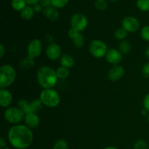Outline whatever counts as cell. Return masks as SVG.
<instances>
[{
  "label": "cell",
  "instance_id": "obj_1",
  "mask_svg": "<svg viewBox=\"0 0 149 149\" xmlns=\"http://www.w3.org/2000/svg\"><path fill=\"white\" fill-rule=\"evenodd\" d=\"M8 140L16 149H26L31 145L33 135L31 129L23 125H16L8 132Z\"/></svg>",
  "mask_w": 149,
  "mask_h": 149
},
{
  "label": "cell",
  "instance_id": "obj_2",
  "mask_svg": "<svg viewBox=\"0 0 149 149\" xmlns=\"http://www.w3.org/2000/svg\"><path fill=\"white\" fill-rule=\"evenodd\" d=\"M36 77L38 83L44 89L53 88L57 84L58 79L56 71L46 65L39 68Z\"/></svg>",
  "mask_w": 149,
  "mask_h": 149
},
{
  "label": "cell",
  "instance_id": "obj_3",
  "mask_svg": "<svg viewBox=\"0 0 149 149\" xmlns=\"http://www.w3.org/2000/svg\"><path fill=\"white\" fill-rule=\"evenodd\" d=\"M16 78L15 68L10 64H4L0 67V87L5 88L13 84Z\"/></svg>",
  "mask_w": 149,
  "mask_h": 149
},
{
  "label": "cell",
  "instance_id": "obj_4",
  "mask_svg": "<svg viewBox=\"0 0 149 149\" xmlns=\"http://www.w3.org/2000/svg\"><path fill=\"white\" fill-rule=\"evenodd\" d=\"M39 99L43 105L49 108H55L59 105L61 98L57 91L53 89H44L40 93Z\"/></svg>",
  "mask_w": 149,
  "mask_h": 149
},
{
  "label": "cell",
  "instance_id": "obj_5",
  "mask_svg": "<svg viewBox=\"0 0 149 149\" xmlns=\"http://www.w3.org/2000/svg\"><path fill=\"white\" fill-rule=\"evenodd\" d=\"M4 116L9 123L18 125L25 119L26 114L18 107H10L4 111Z\"/></svg>",
  "mask_w": 149,
  "mask_h": 149
},
{
  "label": "cell",
  "instance_id": "obj_6",
  "mask_svg": "<svg viewBox=\"0 0 149 149\" xmlns=\"http://www.w3.org/2000/svg\"><path fill=\"white\" fill-rule=\"evenodd\" d=\"M90 54L95 58H102L106 56L108 52V47L104 42L99 39L92 41L89 46Z\"/></svg>",
  "mask_w": 149,
  "mask_h": 149
},
{
  "label": "cell",
  "instance_id": "obj_7",
  "mask_svg": "<svg viewBox=\"0 0 149 149\" xmlns=\"http://www.w3.org/2000/svg\"><path fill=\"white\" fill-rule=\"evenodd\" d=\"M71 25L73 29L81 32L85 30L86 28L87 27L88 20L84 15L81 13H77V14L73 15L71 17Z\"/></svg>",
  "mask_w": 149,
  "mask_h": 149
},
{
  "label": "cell",
  "instance_id": "obj_8",
  "mask_svg": "<svg viewBox=\"0 0 149 149\" xmlns=\"http://www.w3.org/2000/svg\"><path fill=\"white\" fill-rule=\"evenodd\" d=\"M42 51V44L39 39H34L31 41L27 47V55L29 59L33 60L41 55Z\"/></svg>",
  "mask_w": 149,
  "mask_h": 149
},
{
  "label": "cell",
  "instance_id": "obj_9",
  "mask_svg": "<svg viewBox=\"0 0 149 149\" xmlns=\"http://www.w3.org/2000/svg\"><path fill=\"white\" fill-rule=\"evenodd\" d=\"M122 26L127 32H135L139 29L140 22L136 17L128 16L122 20Z\"/></svg>",
  "mask_w": 149,
  "mask_h": 149
},
{
  "label": "cell",
  "instance_id": "obj_10",
  "mask_svg": "<svg viewBox=\"0 0 149 149\" xmlns=\"http://www.w3.org/2000/svg\"><path fill=\"white\" fill-rule=\"evenodd\" d=\"M61 48L58 45L52 43L46 49V55L51 61H56L61 57Z\"/></svg>",
  "mask_w": 149,
  "mask_h": 149
},
{
  "label": "cell",
  "instance_id": "obj_11",
  "mask_svg": "<svg viewBox=\"0 0 149 149\" xmlns=\"http://www.w3.org/2000/svg\"><path fill=\"white\" fill-rule=\"evenodd\" d=\"M108 62L113 65H118L122 60V54L116 49H111L108 51L106 55Z\"/></svg>",
  "mask_w": 149,
  "mask_h": 149
},
{
  "label": "cell",
  "instance_id": "obj_12",
  "mask_svg": "<svg viewBox=\"0 0 149 149\" xmlns=\"http://www.w3.org/2000/svg\"><path fill=\"white\" fill-rule=\"evenodd\" d=\"M125 74V69L122 65H114L108 73V78L111 81H119Z\"/></svg>",
  "mask_w": 149,
  "mask_h": 149
},
{
  "label": "cell",
  "instance_id": "obj_13",
  "mask_svg": "<svg viewBox=\"0 0 149 149\" xmlns=\"http://www.w3.org/2000/svg\"><path fill=\"white\" fill-rule=\"evenodd\" d=\"M13 101V95L5 88L0 90V105L2 108H7L10 106Z\"/></svg>",
  "mask_w": 149,
  "mask_h": 149
},
{
  "label": "cell",
  "instance_id": "obj_14",
  "mask_svg": "<svg viewBox=\"0 0 149 149\" xmlns=\"http://www.w3.org/2000/svg\"><path fill=\"white\" fill-rule=\"evenodd\" d=\"M25 122L26 126L29 127L30 129H34L37 127L40 124V119L36 113H30L26 114Z\"/></svg>",
  "mask_w": 149,
  "mask_h": 149
},
{
  "label": "cell",
  "instance_id": "obj_15",
  "mask_svg": "<svg viewBox=\"0 0 149 149\" xmlns=\"http://www.w3.org/2000/svg\"><path fill=\"white\" fill-rule=\"evenodd\" d=\"M43 13L45 17H47L52 21H55L59 17V13H58V10L53 6L44 9Z\"/></svg>",
  "mask_w": 149,
  "mask_h": 149
},
{
  "label": "cell",
  "instance_id": "obj_16",
  "mask_svg": "<svg viewBox=\"0 0 149 149\" xmlns=\"http://www.w3.org/2000/svg\"><path fill=\"white\" fill-rule=\"evenodd\" d=\"M74 58L71 56V55H68V54H64L61 56V66L65 67V68H71L74 66Z\"/></svg>",
  "mask_w": 149,
  "mask_h": 149
},
{
  "label": "cell",
  "instance_id": "obj_17",
  "mask_svg": "<svg viewBox=\"0 0 149 149\" xmlns=\"http://www.w3.org/2000/svg\"><path fill=\"white\" fill-rule=\"evenodd\" d=\"M35 11L33 8L31 6H26L20 13V16L23 19L26 20H29L34 16Z\"/></svg>",
  "mask_w": 149,
  "mask_h": 149
},
{
  "label": "cell",
  "instance_id": "obj_18",
  "mask_svg": "<svg viewBox=\"0 0 149 149\" xmlns=\"http://www.w3.org/2000/svg\"><path fill=\"white\" fill-rule=\"evenodd\" d=\"M17 107H18L19 109H21V110L24 112L25 114H28V113H31L30 103L28 102L26 100H25V99L22 98L18 100V102H17Z\"/></svg>",
  "mask_w": 149,
  "mask_h": 149
},
{
  "label": "cell",
  "instance_id": "obj_19",
  "mask_svg": "<svg viewBox=\"0 0 149 149\" xmlns=\"http://www.w3.org/2000/svg\"><path fill=\"white\" fill-rule=\"evenodd\" d=\"M26 0H12L11 6L16 11H22L26 7Z\"/></svg>",
  "mask_w": 149,
  "mask_h": 149
},
{
  "label": "cell",
  "instance_id": "obj_20",
  "mask_svg": "<svg viewBox=\"0 0 149 149\" xmlns=\"http://www.w3.org/2000/svg\"><path fill=\"white\" fill-rule=\"evenodd\" d=\"M42 102L41 101V100L39 98L35 99V100H32L31 102H30V106H31V113H37L42 107Z\"/></svg>",
  "mask_w": 149,
  "mask_h": 149
},
{
  "label": "cell",
  "instance_id": "obj_21",
  "mask_svg": "<svg viewBox=\"0 0 149 149\" xmlns=\"http://www.w3.org/2000/svg\"><path fill=\"white\" fill-rule=\"evenodd\" d=\"M56 74L58 78L61 79H66L67 77L69 76L70 70L69 68H65V67H63V66H61L59 67V68H57Z\"/></svg>",
  "mask_w": 149,
  "mask_h": 149
},
{
  "label": "cell",
  "instance_id": "obj_22",
  "mask_svg": "<svg viewBox=\"0 0 149 149\" xmlns=\"http://www.w3.org/2000/svg\"><path fill=\"white\" fill-rule=\"evenodd\" d=\"M131 50V45L129 42L123 40L119 44V51L122 54H128Z\"/></svg>",
  "mask_w": 149,
  "mask_h": 149
},
{
  "label": "cell",
  "instance_id": "obj_23",
  "mask_svg": "<svg viewBox=\"0 0 149 149\" xmlns=\"http://www.w3.org/2000/svg\"><path fill=\"white\" fill-rule=\"evenodd\" d=\"M137 7L143 12L149 11V0H138Z\"/></svg>",
  "mask_w": 149,
  "mask_h": 149
},
{
  "label": "cell",
  "instance_id": "obj_24",
  "mask_svg": "<svg viewBox=\"0 0 149 149\" xmlns=\"http://www.w3.org/2000/svg\"><path fill=\"white\" fill-rule=\"evenodd\" d=\"M127 35V31L125 29H123V28H120V29H117L114 33L115 38L118 39V40L122 41H123L126 38Z\"/></svg>",
  "mask_w": 149,
  "mask_h": 149
},
{
  "label": "cell",
  "instance_id": "obj_25",
  "mask_svg": "<svg viewBox=\"0 0 149 149\" xmlns=\"http://www.w3.org/2000/svg\"><path fill=\"white\" fill-rule=\"evenodd\" d=\"M53 149H68V145L63 139H59L55 143Z\"/></svg>",
  "mask_w": 149,
  "mask_h": 149
},
{
  "label": "cell",
  "instance_id": "obj_26",
  "mask_svg": "<svg viewBox=\"0 0 149 149\" xmlns=\"http://www.w3.org/2000/svg\"><path fill=\"white\" fill-rule=\"evenodd\" d=\"M73 42H74V45L76 47H82L84 45V36H83V35H81V33H80L77 37H76L74 39H73Z\"/></svg>",
  "mask_w": 149,
  "mask_h": 149
},
{
  "label": "cell",
  "instance_id": "obj_27",
  "mask_svg": "<svg viewBox=\"0 0 149 149\" xmlns=\"http://www.w3.org/2000/svg\"><path fill=\"white\" fill-rule=\"evenodd\" d=\"M141 36L143 40L149 42V25L143 26L141 31Z\"/></svg>",
  "mask_w": 149,
  "mask_h": 149
},
{
  "label": "cell",
  "instance_id": "obj_28",
  "mask_svg": "<svg viewBox=\"0 0 149 149\" xmlns=\"http://www.w3.org/2000/svg\"><path fill=\"white\" fill-rule=\"evenodd\" d=\"M68 2V0H52V5L55 8H63Z\"/></svg>",
  "mask_w": 149,
  "mask_h": 149
},
{
  "label": "cell",
  "instance_id": "obj_29",
  "mask_svg": "<svg viewBox=\"0 0 149 149\" xmlns=\"http://www.w3.org/2000/svg\"><path fill=\"white\" fill-rule=\"evenodd\" d=\"M95 6L99 10H104L107 8L108 4L106 0H96Z\"/></svg>",
  "mask_w": 149,
  "mask_h": 149
},
{
  "label": "cell",
  "instance_id": "obj_30",
  "mask_svg": "<svg viewBox=\"0 0 149 149\" xmlns=\"http://www.w3.org/2000/svg\"><path fill=\"white\" fill-rule=\"evenodd\" d=\"M134 149H148V144L144 140H138L134 145Z\"/></svg>",
  "mask_w": 149,
  "mask_h": 149
},
{
  "label": "cell",
  "instance_id": "obj_31",
  "mask_svg": "<svg viewBox=\"0 0 149 149\" xmlns=\"http://www.w3.org/2000/svg\"><path fill=\"white\" fill-rule=\"evenodd\" d=\"M79 34L80 32L79 31L76 30V29H73V28H71V29L68 31V36H69L70 39H71L72 40L75 39L76 37H77Z\"/></svg>",
  "mask_w": 149,
  "mask_h": 149
},
{
  "label": "cell",
  "instance_id": "obj_32",
  "mask_svg": "<svg viewBox=\"0 0 149 149\" xmlns=\"http://www.w3.org/2000/svg\"><path fill=\"white\" fill-rule=\"evenodd\" d=\"M142 74L146 78H149V62L144 64L143 66Z\"/></svg>",
  "mask_w": 149,
  "mask_h": 149
},
{
  "label": "cell",
  "instance_id": "obj_33",
  "mask_svg": "<svg viewBox=\"0 0 149 149\" xmlns=\"http://www.w3.org/2000/svg\"><path fill=\"white\" fill-rule=\"evenodd\" d=\"M143 107L149 112V93L145 96L143 99Z\"/></svg>",
  "mask_w": 149,
  "mask_h": 149
},
{
  "label": "cell",
  "instance_id": "obj_34",
  "mask_svg": "<svg viewBox=\"0 0 149 149\" xmlns=\"http://www.w3.org/2000/svg\"><path fill=\"white\" fill-rule=\"evenodd\" d=\"M40 4L45 8L51 7L52 5V0H40Z\"/></svg>",
  "mask_w": 149,
  "mask_h": 149
},
{
  "label": "cell",
  "instance_id": "obj_35",
  "mask_svg": "<svg viewBox=\"0 0 149 149\" xmlns=\"http://www.w3.org/2000/svg\"><path fill=\"white\" fill-rule=\"evenodd\" d=\"M33 10H34L35 13H39V12L42 11V6L40 4H36L35 5H33Z\"/></svg>",
  "mask_w": 149,
  "mask_h": 149
},
{
  "label": "cell",
  "instance_id": "obj_36",
  "mask_svg": "<svg viewBox=\"0 0 149 149\" xmlns=\"http://www.w3.org/2000/svg\"><path fill=\"white\" fill-rule=\"evenodd\" d=\"M6 145H7V143H6L5 139L3 137H1V138H0V148H4L5 147H7Z\"/></svg>",
  "mask_w": 149,
  "mask_h": 149
},
{
  "label": "cell",
  "instance_id": "obj_37",
  "mask_svg": "<svg viewBox=\"0 0 149 149\" xmlns=\"http://www.w3.org/2000/svg\"><path fill=\"white\" fill-rule=\"evenodd\" d=\"M4 54H5V49H4V45L3 44H0V57L2 58Z\"/></svg>",
  "mask_w": 149,
  "mask_h": 149
},
{
  "label": "cell",
  "instance_id": "obj_38",
  "mask_svg": "<svg viewBox=\"0 0 149 149\" xmlns=\"http://www.w3.org/2000/svg\"><path fill=\"white\" fill-rule=\"evenodd\" d=\"M39 1L40 0H26V3L29 4V5H35V4H38Z\"/></svg>",
  "mask_w": 149,
  "mask_h": 149
},
{
  "label": "cell",
  "instance_id": "obj_39",
  "mask_svg": "<svg viewBox=\"0 0 149 149\" xmlns=\"http://www.w3.org/2000/svg\"><path fill=\"white\" fill-rule=\"evenodd\" d=\"M145 55L148 59H149V46L145 50Z\"/></svg>",
  "mask_w": 149,
  "mask_h": 149
},
{
  "label": "cell",
  "instance_id": "obj_40",
  "mask_svg": "<svg viewBox=\"0 0 149 149\" xmlns=\"http://www.w3.org/2000/svg\"><path fill=\"white\" fill-rule=\"evenodd\" d=\"M148 111L145 109H143L142 111H141V114H142L143 116H146V115L148 114Z\"/></svg>",
  "mask_w": 149,
  "mask_h": 149
},
{
  "label": "cell",
  "instance_id": "obj_41",
  "mask_svg": "<svg viewBox=\"0 0 149 149\" xmlns=\"http://www.w3.org/2000/svg\"><path fill=\"white\" fill-rule=\"evenodd\" d=\"M104 149H118V148L114 146H109V147H106V148H105Z\"/></svg>",
  "mask_w": 149,
  "mask_h": 149
},
{
  "label": "cell",
  "instance_id": "obj_42",
  "mask_svg": "<svg viewBox=\"0 0 149 149\" xmlns=\"http://www.w3.org/2000/svg\"><path fill=\"white\" fill-rule=\"evenodd\" d=\"M109 1H117V0H109Z\"/></svg>",
  "mask_w": 149,
  "mask_h": 149
},
{
  "label": "cell",
  "instance_id": "obj_43",
  "mask_svg": "<svg viewBox=\"0 0 149 149\" xmlns=\"http://www.w3.org/2000/svg\"><path fill=\"white\" fill-rule=\"evenodd\" d=\"M3 149H10V148H8V147H5V148H3Z\"/></svg>",
  "mask_w": 149,
  "mask_h": 149
},
{
  "label": "cell",
  "instance_id": "obj_44",
  "mask_svg": "<svg viewBox=\"0 0 149 149\" xmlns=\"http://www.w3.org/2000/svg\"><path fill=\"white\" fill-rule=\"evenodd\" d=\"M148 122H149V113H148Z\"/></svg>",
  "mask_w": 149,
  "mask_h": 149
}]
</instances>
